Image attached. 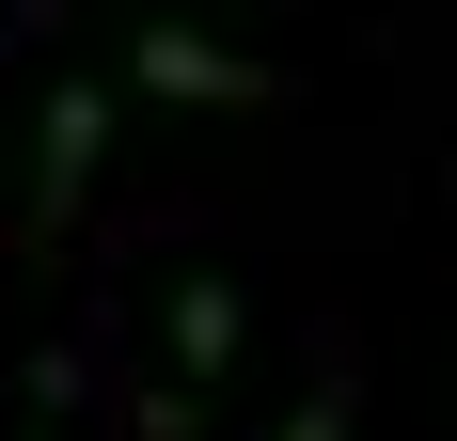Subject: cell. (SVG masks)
Instances as JSON below:
<instances>
[{
	"label": "cell",
	"mask_w": 457,
	"mask_h": 441,
	"mask_svg": "<svg viewBox=\"0 0 457 441\" xmlns=\"http://www.w3.org/2000/svg\"><path fill=\"white\" fill-rule=\"evenodd\" d=\"M16 441H47V426H16Z\"/></svg>",
	"instance_id": "obj_5"
},
{
	"label": "cell",
	"mask_w": 457,
	"mask_h": 441,
	"mask_svg": "<svg viewBox=\"0 0 457 441\" xmlns=\"http://www.w3.org/2000/svg\"><path fill=\"white\" fill-rule=\"evenodd\" d=\"M127 63H142V95H189V111H269V63L205 47L189 16H142V32H127Z\"/></svg>",
	"instance_id": "obj_1"
},
{
	"label": "cell",
	"mask_w": 457,
	"mask_h": 441,
	"mask_svg": "<svg viewBox=\"0 0 457 441\" xmlns=\"http://www.w3.org/2000/svg\"><path fill=\"white\" fill-rule=\"evenodd\" d=\"M95 158H111V95H95V79H47V127H32V189H47V220L95 189Z\"/></svg>",
	"instance_id": "obj_2"
},
{
	"label": "cell",
	"mask_w": 457,
	"mask_h": 441,
	"mask_svg": "<svg viewBox=\"0 0 457 441\" xmlns=\"http://www.w3.org/2000/svg\"><path fill=\"white\" fill-rule=\"evenodd\" d=\"M347 426H363V410H347V379H316V395L284 410V441H347Z\"/></svg>",
	"instance_id": "obj_4"
},
{
	"label": "cell",
	"mask_w": 457,
	"mask_h": 441,
	"mask_svg": "<svg viewBox=\"0 0 457 441\" xmlns=\"http://www.w3.org/2000/svg\"><path fill=\"white\" fill-rule=\"evenodd\" d=\"M237 362V284H189L174 300V379H221Z\"/></svg>",
	"instance_id": "obj_3"
}]
</instances>
